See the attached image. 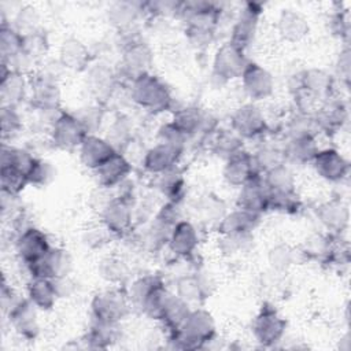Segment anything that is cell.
Returning <instances> with one entry per match:
<instances>
[{"label":"cell","mask_w":351,"mask_h":351,"mask_svg":"<svg viewBox=\"0 0 351 351\" xmlns=\"http://www.w3.org/2000/svg\"><path fill=\"white\" fill-rule=\"evenodd\" d=\"M126 293L132 307L158 322L171 296L163 277L152 273L134 278L126 288Z\"/></svg>","instance_id":"cell-1"},{"label":"cell","mask_w":351,"mask_h":351,"mask_svg":"<svg viewBox=\"0 0 351 351\" xmlns=\"http://www.w3.org/2000/svg\"><path fill=\"white\" fill-rule=\"evenodd\" d=\"M132 101L148 114L159 115L174 111V97L167 84L158 75L144 73L129 81Z\"/></svg>","instance_id":"cell-2"},{"label":"cell","mask_w":351,"mask_h":351,"mask_svg":"<svg viewBox=\"0 0 351 351\" xmlns=\"http://www.w3.org/2000/svg\"><path fill=\"white\" fill-rule=\"evenodd\" d=\"M217 337V324L203 307H192L181 328L169 339L176 348L196 350L207 347Z\"/></svg>","instance_id":"cell-3"},{"label":"cell","mask_w":351,"mask_h":351,"mask_svg":"<svg viewBox=\"0 0 351 351\" xmlns=\"http://www.w3.org/2000/svg\"><path fill=\"white\" fill-rule=\"evenodd\" d=\"M100 223L112 239H122L132 233L134 226V195L125 191L110 199L99 210Z\"/></svg>","instance_id":"cell-4"},{"label":"cell","mask_w":351,"mask_h":351,"mask_svg":"<svg viewBox=\"0 0 351 351\" xmlns=\"http://www.w3.org/2000/svg\"><path fill=\"white\" fill-rule=\"evenodd\" d=\"M130 310L132 303L123 287L110 285L96 292L90 300V317L96 322L121 325Z\"/></svg>","instance_id":"cell-5"},{"label":"cell","mask_w":351,"mask_h":351,"mask_svg":"<svg viewBox=\"0 0 351 351\" xmlns=\"http://www.w3.org/2000/svg\"><path fill=\"white\" fill-rule=\"evenodd\" d=\"M89 134L77 114L60 110L48 128L49 144L62 151L78 149L85 137Z\"/></svg>","instance_id":"cell-6"},{"label":"cell","mask_w":351,"mask_h":351,"mask_svg":"<svg viewBox=\"0 0 351 351\" xmlns=\"http://www.w3.org/2000/svg\"><path fill=\"white\" fill-rule=\"evenodd\" d=\"M287 319L270 302L261 304L251 322L252 337L262 347H273L280 343L287 333Z\"/></svg>","instance_id":"cell-7"},{"label":"cell","mask_w":351,"mask_h":351,"mask_svg":"<svg viewBox=\"0 0 351 351\" xmlns=\"http://www.w3.org/2000/svg\"><path fill=\"white\" fill-rule=\"evenodd\" d=\"M30 80V95L29 103L44 115H56L60 111V88L58 78L47 74L43 70L33 71L29 75Z\"/></svg>","instance_id":"cell-8"},{"label":"cell","mask_w":351,"mask_h":351,"mask_svg":"<svg viewBox=\"0 0 351 351\" xmlns=\"http://www.w3.org/2000/svg\"><path fill=\"white\" fill-rule=\"evenodd\" d=\"M250 63L245 51L232 44L229 40L221 44L213 58L211 75L221 84L240 80L243 71Z\"/></svg>","instance_id":"cell-9"},{"label":"cell","mask_w":351,"mask_h":351,"mask_svg":"<svg viewBox=\"0 0 351 351\" xmlns=\"http://www.w3.org/2000/svg\"><path fill=\"white\" fill-rule=\"evenodd\" d=\"M230 129L245 141L262 138L269 133L270 125L261 107L256 103L248 101L232 112Z\"/></svg>","instance_id":"cell-10"},{"label":"cell","mask_w":351,"mask_h":351,"mask_svg":"<svg viewBox=\"0 0 351 351\" xmlns=\"http://www.w3.org/2000/svg\"><path fill=\"white\" fill-rule=\"evenodd\" d=\"M52 247L48 234L34 225H26L18 230L14 241L15 254L25 269L45 256Z\"/></svg>","instance_id":"cell-11"},{"label":"cell","mask_w":351,"mask_h":351,"mask_svg":"<svg viewBox=\"0 0 351 351\" xmlns=\"http://www.w3.org/2000/svg\"><path fill=\"white\" fill-rule=\"evenodd\" d=\"M154 63V51L149 44L137 36H128L121 51V69L130 80L149 73Z\"/></svg>","instance_id":"cell-12"},{"label":"cell","mask_w":351,"mask_h":351,"mask_svg":"<svg viewBox=\"0 0 351 351\" xmlns=\"http://www.w3.org/2000/svg\"><path fill=\"white\" fill-rule=\"evenodd\" d=\"M263 15V5L256 1H247L243 3L234 23L232 26L229 41L241 49L247 51V48L252 44L258 27L259 21Z\"/></svg>","instance_id":"cell-13"},{"label":"cell","mask_w":351,"mask_h":351,"mask_svg":"<svg viewBox=\"0 0 351 351\" xmlns=\"http://www.w3.org/2000/svg\"><path fill=\"white\" fill-rule=\"evenodd\" d=\"M318 134L335 137L348 123V106L343 99L330 97L321 103L313 114Z\"/></svg>","instance_id":"cell-14"},{"label":"cell","mask_w":351,"mask_h":351,"mask_svg":"<svg viewBox=\"0 0 351 351\" xmlns=\"http://www.w3.org/2000/svg\"><path fill=\"white\" fill-rule=\"evenodd\" d=\"M311 166L321 180L330 184H341L350 174L348 159L333 147L319 148L311 162Z\"/></svg>","instance_id":"cell-15"},{"label":"cell","mask_w":351,"mask_h":351,"mask_svg":"<svg viewBox=\"0 0 351 351\" xmlns=\"http://www.w3.org/2000/svg\"><path fill=\"white\" fill-rule=\"evenodd\" d=\"M240 81L245 96L252 103H259L270 99L276 89L271 73L255 62H250L247 64L245 70L240 77Z\"/></svg>","instance_id":"cell-16"},{"label":"cell","mask_w":351,"mask_h":351,"mask_svg":"<svg viewBox=\"0 0 351 351\" xmlns=\"http://www.w3.org/2000/svg\"><path fill=\"white\" fill-rule=\"evenodd\" d=\"M200 240V230L196 223L182 218L173 226L167 247L177 259L189 261L196 255Z\"/></svg>","instance_id":"cell-17"},{"label":"cell","mask_w":351,"mask_h":351,"mask_svg":"<svg viewBox=\"0 0 351 351\" xmlns=\"http://www.w3.org/2000/svg\"><path fill=\"white\" fill-rule=\"evenodd\" d=\"M38 308L25 296L21 298L16 304L5 313L10 326L14 332L25 340H36L40 335Z\"/></svg>","instance_id":"cell-18"},{"label":"cell","mask_w":351,"mask_h":351,"mask_svg":"<svg viewBox=\"0 0 351 351\" xmlns=\"http://www.w3.org/2000/svg\"><path fill=\"white\" fill-rule=\"evenodd\" d=\"M213 280L207 273L195 270L181 274L176 281V295L192 307L203 304L213 292Z\"/></svg>","instance_id":"cell-19"},{"label":"cell","mask_w":351,"mask_h":351,"mask_svg":"<svg viewBox=\"0 0 351 351\" xmlns=\"http://www.w3.org/2000/svg\"><path fill=\"white\" fill-rule=\"evenodd\" d=\"M132 171L133 163L125 156V154L117 151L99 169L93 171V176L99 188L111 191L118 189L125 182H128L132 176Z\"/></svg>","instance_id":"cell-20"},{"label":"cell","mask_w":351,"mask_h":351,"mask_svg":"<svg viewBox=\"0 0 351 351\" xmlns=\"http://www.w3.org/2000/svg\"><path fill=\"white\" fill-rule=\"evenodd\" d=\"M182 154L184 149L156 141L152 147L144 151L140 165L147 174L156 177L177 167Z\"/></svg>","instance_id":"cell-21"},{"label":"cell","mask_w":351,"mask_h":351,"mask_svg":"<svg viewBox=\"0 0 351 351\" xmlns=\"http://www.w3.org/2000/svg\"><path fill=\"white\" fill-rule=\"evenodd\" d=\"M171 121L188 136H208L217 129L215 119L210 112L197 106H185L173 111Z\"/></svg>","instance_id":"cell-22"},{"label":"cell","mask_w":351,"mask_h":351,"mask_svg":"<svg viewBox=\"0 0 351 351\" xmlns=\"http://www.w3.org/2000/svg\"><path fill=\"white\" fill-rule=\"evenodd\" d=\"M30 80L29 75L10 69L1 63L0 71V97L1 106L19 107L21 103L29 99Z\"/></svg>","instance_id":"cell-23"},{"label":"cell","mask_w":351,"mask_h":351,"mask_svg":"<svg viewBox=\"0 0 351 351\" xmlns=\"http://www.w3.org/2000/svg\"><path fill=\"white\" fill-rule=\"evenodd\" d=\"M73 269V259L67 250L53 245L51 251L36 263L26 267L30 277L59 278L69 276Z\"/></svg>","instance_id":"cell-24"},{"label":"cell","mask_w":351,"mask_h":351,"mask_svg":"<svg viewBox=\"0 0 351 351\" xmlns=\"http://www.w3.org/2000/svg\"><path fill=\"white\" fill-rule=\"evenodd\" d=\"M223 180L233 188H240L252 178L261 176L254 154L243 149L225 160L222 170Z\"/></svg>","instance_id":"cell-25"},{"label":"cell","mask_w":351,"mask_h":351,"mask_svg":"<svg viewBox=\"0 0 351 351\" xmlns=\"http://www.w3.org/2000/svg\"><path fill=\"white\" fill-rule=\"evenodd\" d=\"M270 191L262 177L258 176L239 188L236 207L244 208L256 215H263L269 211Z\"/></svg>","instance_id":"cell-26"},{"label":"cell","mask_w":351,"mask_h":351,"mask_svg":"<svg viewBox=\"0 0 351 351\" xmlns=\"http://www.w3.org/2000/svg\"><path fill=\"white\" fill-rule=\"evenodd\" d=\"M315 217L326 233L343 236L348 228V206L340 197L319 203L315 208Z\"/></svg>","instance_id":"cell-27"},{"label":"cell","mask_w":351,"mask_h":351,"mask_svg":"<svg viewBox=\"0 0 351 351\" xmlns=\"http://www.w3.org/2000/svg\"><path fill=\"white\" fill-rule=\"evenodd\" d=\"M117 151L118 149L107 137L89 133L78 148V156L82 166L93 173Z\"/></svg>","instance_id":"cell-28"},{"label":"cell","mask_w":351,"mask_h":351,"mask_svg":"<svg viewBox=\"0 0 351 351\" xmlns=\"http://www.w3.org/2000/svg\"><path fill=\"white\" fill-rule=\"evenodd\" d=\"M336 241L337 236L335 234L326 232L313 233L304 240V244L299 247L303 261L332 266Z\"/></svg>","instance_id":"cell-29"},{"label":"cell","mask_w":351,"mask_h":351,"mask_svg":"<svg viewBox=\"0 0 351 351\" xmlns=\"http://www.w3.org/2000/svg\"><path fill=\"white\" fill-rule=\"evenodd\" d=\"M58 62L64 70L81 73L86 71L90 67L92 55L89 52V48L81 40L75 37H69L60 44Z\"/></svg>","instance_id":"cell-30"},{"label":"cell","mask_w":351,"mask_h":351,"mask_svg":"<svg viewBox=\"0 0 351 351\" xmlns=\"http://www.w3.org/2000/svg\"><path fill=\"white\" fill-rule=\"evenodd\" d=\"M259 222L261 215L234 207L233 210L226 211L215 229L218 234H252Z\"/></svg>","instance_id":"cell-31"},{"label":"cell","mask_w":351,"mask_h":351,"mask_svg":"<svg viewBox=\"0 0 351 351\" xmlns=\"http://www.w3.org/2000/svg\"><path fill=\"white\" fill-rule=\"evenodd\" d=\"M86 74L88 88L97 104H101L106 99L111 97L118 77L111 67L104 63H99L95 66L90 64V67L86 70Z\"/></svg>","instance_id":"cell-32"},{"label":"cell","mask_w":351,"mask_h":351,"mask_svg":"<svg viewBox=\"0 0 351 351\" xmlns=\"http://www.w3.org/2000/svg\"><path fill=\"white\" fill-rule=\"evenodd\" d=\"M319 147L317 143V136H300L288 137L287 143L282 145V152L287 165L303 166L311 163Z\"/></svg>","instance_id":"cell-33"},{"label":"cell","mask_w":351,"mask_h":351,"mask_svg":"<svg viewBox=\"0 0 351 351\" xmlns=\"http://www.w3.org/2000/svg\"><path fill=\"white\" fill-rule=\"evenodd\" d=\"M26 298L40 311H49L55 307L59 295L52 278L30 277L26 284Z\"/></svg>","instance_id":"cell-34"},{"label":"cell","mask_w":351,"mask_h":351,"mask_svg":"<svg viewBox=\"0 0 351 351\" xmlns=\"http://www.w3.org/2000/svg\"><path fill=\"white\" fill-rule=\"evenodd\" d=\"M308 21L295 10H282L277 18V33L284 41L299 43L308 36Z\"/></svg>","instance_id":"cell-35"},{"label":"cell","mask_w":351,"mask_h":351,"mask_svg":"<svg viewBox=\"0 0 351 351\" xmlns=\"http://www.w3.org/2000/svg\"><path fill=\"white\" fill-rule=\"evenodd\" d=\"M208 149L223 160L244 149V140L232 129H215L208 134Z\"/></svg>","instance_id":"cell-36"},{"label":"cell","mask_w":351,"mask_h":351,"mask_svg":"<svg viewBox=\"0 0 351 351\" xmlns=\"http://www.w3.org/2000/svg\"><path fill=\"white\" fill-rule=\"evenodd\" d=\"M155 178L156 189L163 197H166V202L181 204L186 195V181L178 166L160 176H156Z\"/></svg>","instance_id":"cell-37"},{"label":"cell","mask_w":351,"mask_h":351,"mask_svg":"<svg viewBox=\"0 0 351 351\" xmlns=\"http://www.w3.org/2000/svg\"><path fill=\"white\" fill-rule=\"evenodd\" d=\"M191 310H192L191 304L184 302L176 293H171L166 304V308L159 319V324L166 329L167 337L173 336L181 328V325L184 324Z\"/></svg>","instance_id":"cell-38"},{"label":"cell","mask_w":351,"mask_h":351,"mask_svg":"<svg viewBox=\"0 0 351 351\" xmlns=\"http://www.w3.org/2000/svg\"><path fill=\"white\" fill-rule=\"evenodd\" d=\"M140 16H144L141 3L121 1L112 4L108 10L110 23L121 32L130 30Z\"/></svg>","instance_id":"cell-39"},{"label":"cell","mask_w":351,"mask_h":351,"mask_svg":"<svg viewBox=\"0 0 351 351\" xmlns=\"http://www.w3.org/2000/svg\"><path fill=\"white\" fill-rule=\"evenodd\" d=\"M97 273L107 284L114 287H123L130 278L128 263L115 255L104 256L97 266Z\"/></svg>","instance_id":"cell-40"},{"label":"cell","mask_w":351,"mask_h":351,"mask_svg":"<svg viewBox=\"0 0 351 351\" xmlns=\"http://www.w3.org/2000/svg\"><path fill=\"white\" fill-rule=\"evenodd\" d=\"M23 53V34L19 33L11 23L1 22L0 27V55L1 63H11Z\"/></svg>","instance_id":"cell-41"},{"label":"cell","mask_w":351,"mask_h":351,"mask_svg":"<svg viewBox=\"0 0 351 351\" xmlns=\"http://www.w3.org/2000/svg\"><path fill=\"white\" fill-rule=\"evenodd\" d=\"M195 210L202 222L211 223L214 226L219 223V221L228 211L225 202L214 193L202 195L200 199L196 202Z\"/></svg>","instance_id":"cell-42"},{"label":"cell","mask_w":351,"mask_h":351,"mask_svg":"<svg viewBox=\"0 0 351 351\" xmlns=\"http://www.w3.org/2000/svg\"><path fill=\"white\" fill-rule=\"evenodd\" d=\"M119 339V325L92 321L85 341L90 348H107Z\"/></svg>","instance_id":"cell-43"},{"label":"cell","mask_w":351,"mask_h":351,"mask_svg":"<svg viewBox=\"0 0 351 351\" xmlns=\"http://www.w3.org/2000/svg\"><path fill=\"white\" fill-rule=\"evenodd\" d=\"M262 177L271 193L296 192L295 176H293L289 165H287V163L263 173Z\"/></svg>","instance_id":"cell-44"},{"label":"cell","mask_w":351,"mask_h":351,"mask_svg":"<svg viewBox=\"0 0 351 351\" xmlns=\"http://www.w3.org/2000/svg\"><path fill=\"white\" fill-rule=\"evenodd\" d=\"M0 182H1V195L14 196V197H19V195L29 185L26 171L14 166H7V165H1Z\"/></svg>","instance_id":"cell-45"},{"label":"cell","mask_w":351,"mask_h":351,"mask_svg":"<svg viewBox=\"0 0 351 351\" xmlns=\"http://www.w3.org/2000/svg\"><path fill=\"white\" fill-rule=\"evenodd\" d=\"M298 262H304L300 248H293L288 244H277L269 251V265L276 271H287Z\"/></svg>","instance_id":"cell-46"},{"label":"cell","mask_w":351,"mask_h":351,"mask_svg":"<svg viewBox=\"0 0 351 351\" xmlns=\"http://www.w3.org/2000/svg\"><path fill=\"white\" fill-rule=\"evenodd\" d=\"M0 121H1L3 143L11 144V141L15 137H18L23 130V118L19 111V107L1 106Z\"/></svg>","instance_id":"cell-47"},{"label":"cell","mask_w":351,"mask_h":351,"mask_svg":"<svg viewBox=\"0 0 351 351\" xmlns=\"http://www.w3.org/2000/svg\"><path fill=\"white\" fill-rule=\"evenodd\" d=\"M218 250L225 256H237L247 252L254 241L252 234H218Z\"/></svg>","instance_id":"cell-48"},{"label":"cell","mask_w":351,"mask_h":351,"mask_svg":"<svg viewBox=\"0 0 351 351\" xmlns=\"http://www.w3.org/2000/svg\"><path fill=\"white\" fill-rule=\"evenodd\" d=\"M49 49V40L45 32L40 27L36 32L23 36V53L34 63L43 59Z\"/></svg>","instance_id":"cell-49"},{"label":"cell","mask_w":351,"mask_h":351,"mask_svg":"<svg viewBox=\"0 0 351 351\" xmlns=\"http://www.w3.org/2000/svg\"><path fill=\"white\" fill-rule=\"evenodd\" d=\"M254 159L256 162V166H258L261 174L287 163L284 152H282V147H274V145L261 147L254 154Z\"/></svg>","instance_id":"cell-50"},{"label":"cell","mask_w":351,"mask_h":351,"mask_svg":"<svg viewBox=\"0 0 351 351\" xmlns=\"http://www.w3.org/2000/svg\"><path fill=\"white\" fill-rule=\"evenodd\" d=\"M55 177H56V169L53 167V165L44 158L36 156L27 173L29 185L47 186L55 180Z\"/></svg>","instance_id":"cell-51"},{"label":"cell","mask_w":351,"mask_h":351,"mask_svg":"<svg viewBox=\"0 0 351 351\" xmlns=\"http://www.w3.org/2000/svg\"><path fill=\"white\" fill-rule=\"evenodd\" d=\"M288 137H300V136H318V130L313 118V114L296 112L288 119L287 123Z\"/></svg>","instance_id":"cell-52"},{"label":"cell","mask_w":351,"mask_h":351,"mask_svg":"<svg viewBox=\"0 0 351 351\" xmlns=\"http://www.w3.org/2000/svg\"><path fill=\"white\" fill-rule=\"evenodd\" d=\"M156 137L159 143H165V144L177 147L180 149H185V144L189 138L173 121H169L160 125V128L158 129Z\"/></svg>","instance_id":"cell-53"},{"label":"cell","mask_w":351,"mask_h":351,"mask_svg":"<svg viewBox=\"0 0 351 351\" xmlns=\"http://www.w3.org/2000/svg\"><path fill=\"white\" fill-rule=\"evenodd\" d=\"M19 33H22L23 36L25 34H29L32 32H36L40 29L38 26V14H37V10L30 7V5H26V7H22L15 19H14V23H11Z\"/></svg>","instance_id":"cell-54"},{"label":"cell","mask_w":351,"mask_h":351,"mask_svg":"<svg viewBox=\"0 0 351 351\" xmlns=\"http://www.w3.org/2000/svg\"><path fill=\"white\" fill-rule=\"evenodd\" d=\"M329 26L332 30V34L337 36L339 38L347 40L348 38V32H350V18L348 12L344 10L336 11L329 21Z\"/></svg>","instance_id":"cell-55"},{"label":"cell","mask_w":351,"mask_h":351,"mask_svg":"<svg viewBox=\"0 0 351 351\" xmlns=\"http://www.w3.org/2000/svg\"><path fill=\"white\" fill-rule=\"evenodd\" d=\"M21 299V296L16 295V292L12 289L11 285L7 284L5 278L3 280V285H1V307H3V311L4 314L11 310L16 302Z\"/></svg>","instance_id":"cell-56"},{"label":"cell","mask_w":351,"mask_h":351,"mask_svg":"<svg viewBox=\"0 0 351 351\" xmlns=\"http://www.w3.org/2000/svg\"><path fill=\"white\" fill-rule=\"evenodd\" d=\"M337 75H339L340 81H344L346 84H348V81H350V49L347 47L339 53Z\"/></svg>","instance_id":"cell-57"}]
</instances>
